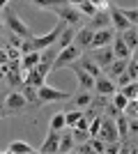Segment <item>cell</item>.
Returning <instances> with one entry per match:
<instances>
[{
    "mask_svg": "<svg viewBox=\"0 0 138 154\" xmlns=\"http://www.w3.org/2000/svg\"><path fill=\"white\" fill-rule=\"evenodd\" d=\"M136 113H138V103H136V99H129V101H127V106L122 108V115H127V117H136Z\"/></svg>",
    "mask_w": 138,
    "mask_h": 154,
    "instance_id": "32",
    "label": "cell"
},
{
    "mask_svg": "<svg viewBox=\"0 0 138 154\" xmlns=\"http://www.w3.org/2000/svg\"><path fill=\"white\" fill-rule=\"evenodd\" d=\"M81 117H83V108H69L65 113V124L67 127H76V122Z\"/></svg>",
    "mask_w": 138,
    "mask_h": 154,
    "instance_id": "25",
    "label": "cell"
},
{
    "mask_svg": "<svg viewBox=\"0 0 138 154\" xmlns=\"http://www.w3.org/2000/svg\"><path fill=\"white\" fill-rule=\"evenodd\" d=\"M92 90H97V94H104V97H111L113 92H115V81H111V78H106L104 74L99 78H94V88Z\"/></svg>",
    "mask_w": 138,
    "mask_h": 154,
    "instance_id": "13",
    "label": "cell"
},
{
    "mask_svg": "<svg viewBox=\"0 0 138 154\" xmlns=\"http://www.w3.org/2000/svg\"><path fill=\"white\" fill-rule=\"evenodd\" d=\"M92 35H94V30H90V28H78L76 30V35H74V44L78 46L81 51H87L90 48V44H92Z\"/></svg>",
    "mask_w": 138,
    "mask_h": 154,
    "instance_id": "12",
    "label": "cell"
},
{
    "mask_svg": "<svg viewBox=\"0 0 138 154\" xmlns=\"http://www.w3.org/2000/svg\"><path fill=\"white\" fill-rule=\"evenodd\" d=\"M39 64V51H32V53H26V55H21V67L23 71H30L32 67Z\"/></svg>",
    "mask_w": 138,
    "mask_h": 154,
    "instance_id": "22",
    "label": "cell"
},
{
    "mask_svg": "<svg viewBox=\"0 0 138 154\" xmlns=\"http://www.w3.org/2000/svg\"><path fill=\"white\" fill-rule=\"evenodd\" d=\"M21 74H23V71H9V74H7V83L12 85V88H21V83H23V76H21Z\"/></svg>",
    "mask_w": 138,
    "mask_h": 154,
    "instance_id": "31",
    "label": "cell"
},
{
    "mask_svg": "<svg viewBox=\"0 0 138 154\" xmlns=\"http://www.w3.org/2000/svg\"><path fill=\"white\" fill-rule=\"evenodd\" d=\"M113 37H115V30H113V28L94 30V35H92V44H90V51H92V48H99V46L111 44V42H113Z\"/></svg>",
    "mask_w": 138,
    "mask_h": 154,
    "instance_id": "10",
    "label": "cell"
},
{
    "mask_svg": "<svg viewBox=\"0 0 138 154\" xmlns=\"http://www.w3.org/2000/svg\"><path fill=\"white\" fill-rule=\"evenodd\" d=\"M35 7H41V9H51V7L58 5H69V0H30Z\"/></svg>",
    "mask_w": 138,
    "mask_h": 154,
    "instance_id": "27",
    "label": "cell"
},
{
    "mask_svg": "<svg viewBox=\"0 0 138 154\" xmlns=\"http://www.w3.org/2000/svg\"><path fill=\"white\" fill-rule=\"evenodd\" d=\"M2 101H5V92H0V106H2Z\"/></svg>",
    "mask_w": 138,
    "mask_h": 154,
    "instance_id": "41",
    "label": "cell"
},
{
    "mask_svg": "<svg viewBox=\"0 0 138 154\" xmlns=\"http://www.w3.org/2000/svg\"><path fill=\"white\" fill-rule=\"evenodd\" d=\"M5 62H9V58H7V51H5V48H0V64H5Z\"/></svg>",
    "mask_w": 138,
    "mask_h": 154,
    "instance_id": "38",
    "label": "cell"
},
{
    "mask_svg": "<svg viewBox=\"0 0 138 154\" xmlns=\"http://www.w3.org/2000/svg\"><path fill=\"white\" fill-rule=\"evenodd\" d=\"M72 92H65V90H58V88H51V85H41L37 88V101L39 103H48V101H67V97Z\"/></svg>",
    "mask_w": 138,
    "mask_h": 154,
    "instance_id": "5",
    "label": "cell"
},
{
    "mask_svg": "<svg viewBox=\"0 0 138 154\" xmlns=\"http://www.w3.org/2000/svg\"><path fill=\"white\" fill-rule=\"evenodd\" d=\"M120 94H124L127 99H136V94H138V85H136V81H129L127 85H122V88H120Z\"/></svg>",
    "mask_w": 138,
    "mask_h": 154,
    "instance_id": "30",
    "label": "cell"
},
{
    "mask_svg": "<svg viewBox=\"0 0 138 154\" xmlns=\"http://www.w3.org/2000/svg\"><path fill=\"white\" fill-rule=\"evenodd\" d=\"M124 74H127L129 78H131V81H136V78H138V62H136V53H133V58H129V60H127Z\"/></svg>",
    "mask_w": 138,
    "mask_h": 154,
    "instance_id": "28",
    "label": "cell"
},
{
    "mask_svg": "<svg viewBox=\"0 0 138 154\" xmlns=\"http://www.w3.org/2000/svg\"><path fill=\"white\" fill-rule=\"evenodd\" d=\"M32 103H28V99L21 92H9L2 101V108H5V115H19V113H26Z\"/></svg>",
    "mask_w": 138,
    "mask_h": 154,
    "instance_id": "2",
    "label": "cell"
},
{
    "mask_svg": "<svg viewBox=\"0 0 138 154\" xmlns=\"http://www.w3.org/2000/svg\"><path fill=\"white\" fill-rule=\"evenodd\" d=\"M74 35H76L74 26H67L65 30L60 32V37H58V42H55V46H58L60 51H62V48H67L69 44H74Z\"/></svg>",
    "mask_w": 138,
    "mask_h": 154,
    "instance_id": "20",
    "label": "cell"
},
{
    "mask_svg": "<svg viewBox=\"0 0 138 154\" xmlns=\"http://www.w3.org/2000/svg\"><path fill=\"white\" fill-rule=\"evenodd\" d=\"M2 115H5V108H2V106H0V117H2Z\"/></svg>",
    "mask_w": 138,
    "mask_h": 154,
    "instance_id": "42",
    "label": "cell"
},
{
    "mask_svg": "<svg viewBox=\"0 0 138 154\" xmlns=\"http://www.w3.org/2000/svg\"><path fill=\"white\" fill-rule=\"evenodd\" d=\"M92 58V62L99 64L101 69H106L108 64L115 60V53H113V46L111 44H106V46H99V48H92V53H87Z\"/></svg>",
    "mask_w": 138,
    "mask_h": 154,
    "instance_id": "6",
    "label": "cell"
},
{
    "mask_svg": "<svg viewBox=\"0 0 138 154\" xmlns=\"http://www.w3.org/2000/svg\"><path fill=\"white\" fill-rule=\"evenodd\" d=\"M111 46H113V53H115V58H131V51L127 48V44L122 42V37L120 35H115L113 37V42H111Z\"/></svg>",
    "mask_w": 138,
    "mask_h": 154,
    "instance_id": "19",
    "label": "cell"
},
{
    "mask_svg": "<svg viewBox=\"0 0 138 154\" xmlns=\"http://www.w3.org/2000/svg\"><path fill=\"white\" fill-rule=\"evenodd\" d=\"M136 134H138V120L136 117H129V136L136 138Z\"/></svg>",
    "mask_w": 138,
    "mask_h": 154,
    "instance_id": "34",
    "label": "cell"
},
{
    "mask_svg": "<svg viewBox=\"0 0 138 154\" xmlns=\"http://www.w3.org/2000/svg\"><path fill=\"white\" fill-rule=\"evenodd\" d=\"M120 113H122V110H118L115 106H113V103H108V106H106V115H108V117H113V120H115V117H118Z\"/></svg>",
    "mask_w": 138,
    "mask_h": 154,
    "instance_id": "35",
    "label": "cell"
},
{
    "mask_svg": "<svg viewBox=\"0 0 138 154\" xmlns=\"http://www.w3.org/2000/svg\"><path fill=\"white\" fill-rule=\"evenodd\" d=\"M0 19H5L7 30H9V32H16V35H19V37H23V39H30V37L35 35V32L30 30V28H28L26 23L19 19V16H16V12H14L9 5H5L2 9H0Z\"/></svg>",
    "mask_w": 138,
    "mask_h": 154,
    "instance_id": "1",
    "label": "cell"
},
{
    "mask_svg": "<svg viewBox=\"0 0 138 154\" xmlns=\"http://www.w3.org/2000/svg\"><path fill=\"white\" fill-rule=\"evenodd\" d=\"M21 90H23V97L28 99V103H32V106H39V101H37V88H35L32 83L23 81V83H21Z\"/></svg>",
    "mask_w": 138,
    "mask_h": 154,
    "instance_id": "23",
    "label": "cell"
},
{
    "mask_svg": "<svg viewBox=\"0 0 138 154\" xmlns=\"http://www.w3.org/2000/svg\"><path fill=\"white\" fill-rule=\"evenodd\" d=\"M87 28H90V30H104V28H111V12H108V9H97L94 16H90Z\"/></svg>",
    "mask_w": 138,
    "mask_h": 154,
    "instance_id": "8",
    "label": "cell"
},
{
    "mask_svg": "<svg viewBox=\"0 0 138 154\" xmlns=\"http://www.w3.org/2000/svg\"><path fill=\"white\" fill-rule=\"evenodd\" d=\"M5 5H9V0H0V9H2Z\"/></svg>",
    "mask_w": 138,
    "mask_h": 154,
    "instance_id": "39",
    "label": "cell"
},
{
    "mask_svg": "<svg viewBox=\"0 0 138 154\" xmlns=\"http://www.w3.org/2000/svg\"><path fill=\"white\" fill-rule=\"evenodd\" d=\"M5 152L7 154H32V152H37V149H35L32 145H28L26 140H12L7 145Z\"/></svg>",
    "mask_w": 138,
    "mask_h": 154,
    "instance_id": "17",
    "label": "cell"
},
{
    "mask_svg": "<svg viewBox=\"0 0 138 154\" xmlns=\"http://www.w3.org/2000/svg\"><path fill=\"white\" fill-rule=\"evenodd\" d=\"M99 138L104 143H115V140H120V136H118V129H115V120L113 117H101V124H99Z\"/></svg>",
    "mask_w": 138,
    "mask_h": 154,
    "instance_id": "7",
    "label": "cell"
},
{
    "mask_svg": "<svg viewBox=\"0 0 138 154\" xmlns=\"http://www.w3.org/2000/svg\"><path fill=\"white\" fill-rule=\"evenodd\" d=\"M5 46H7L5 44V37H0V48H5Z\"/></svg>",
    "mask_w": 138,
    "mask_h": 154,
    "instance_id": "40",
    "label": "cell"
},
{
    "mask_svg": "<svg viewBox=\"0 0 138 154\" xmlns=\"http://www.w3.org/2000/svg\"><path fill=\"white\" fill-rule=\"evenodd\" d=\"M122 42L127 44V48L131 53H136V48H138V30H136V26H131V28H127V30H122Z\"/></svg>",
    "mask_w": 138,
    "mask_h": 154,
    "instance_id": "16",
    "label": "cell"
},
{
    "mask_svg": "<svg viewBox=\"0 0 138 154\" xmlns=\"http://www.w3.org/2000/svg\"><path fill=\"white\" fill-rule=\"evenodd\" d=\"M58 140H60V131L48 129L46 140L41 143V147H37V152H39V154H53V152H58Z\"/></svg>",
    "mask_w": 138,
    "mask_h": 154,
    "instance_id": "11",
    "label": "cell"
},
{
    "mask_svg": "<svg viewBox=\"0 0 138 154\" xmlns=\"http://www.w3.org/2000/svg\"><path fill=\"white\" fill-rule=\"evenodd\" d=\"M87 143H90V147H92V152H104V145L106 143L101 140V138H99V136H94V138H87Z\"/></svg>",
    "mask_w": 138,
    "mask_h": 154,
    "instance_id": "33",
    "label": "cell"
},
{
    "mask_svg": "<svg viewBox=\"0 0 138 154\" xmlns=\"http://www.w3.org/2000/svg\"><path fill=\"white\" fill-rule=\"evenodd\" d=\"M51 12L60 21H65L67 26H81V19H83V14L74 5H58V7H51Z\"/></svg>",
    "mask_w": 138,
    "mask_h": 154,
    "instance_id": "4",
    "label": "cell"
},
{
    "mask_svg": "<svg viewBox=\"0 0 138 154\" xmlns=\"http://www.w3.org/2000/svg\"><path fill=\"white\" fill-rule=\"evenodd\" d=\"M74 147V138H72V129L65 127L62 131H60V140H58V154H67L72 152Z\"/></svg>",
    "mask_w": 138,
    "mask_h": 154,
    "instance_id": "14",
    "label": "cell"
},
{
    "mask_svg": "<svg viewBox=\"0 0 138 154\" xmlns=\"http://www.w3.org/2000/svg\"><path fill=\"white\" fill-rule=\"evenodd\" d=\"M74 69V74H76V78H78V85H81V90H87L92 92V88H94V78L87 74V71H83L81 67H74V64H69Z\"/></svg>",
    "mask_w": 138,
    "mask_h": 154,
    "instance_id": "15",
    "label": "cell"
},
{
    "mask_svg": "<svg viewBox=\"0 0 138 154\" xmlns=\"http://www.w3.org/2000/svg\"><path fill=\"white\" fill-rule=\"evenodd\" d=\"M90 2L97 7V9H106V7H108V0H90Z\"/></svg>",
    "mask_w": 138,
    "mask_h": 154,
    "instance_id": "36",
    "label": "cell"
},
{
    "mask_svg": "<svg viewBox=\"0 0 138 154\" xmlns=\"http://www.w3.org/2000/svg\"><path fill=\"white\" fill-rule=\"evenodd\" d=\"M81 48L76 44H69L67 48H62V51L55 55V60H53V67H51V71H58V69H65V67H69L72 62H76L78 60V55H81Z\"/></svg>",
    "mask_w": 138,
    "mask_h": 154,
    "instance_id": "3",
    "label": "cell"
},
{
    "mask_svg": "<svg viewBox=\"0 0 138 154\" xmlns=\"http://www.w3.org/2000/svg\"><path fill=\"white\" fill-rule=\"evenodd\" d=\"M0 30H5V26H2V19H0Z\"/></svg>",
    "mask_w": 138,
    "mask_h": 154,
    "instance_id": "43",
    "label": "cell"
},
{
    "mask_svg": "<svg viewBox=\"0 0 138 154\" xmlns=\"http://www.w3.org/2000/svg\"><path fill=\"white\" fill-rule=\"evenodd\" d=\"M67 110L72 108H87V106H90L92 103V92H87V90H81V92H76V94H69L67 97Z\"/></svg>",
    "mask_w": 138,
    "mask_h": 154,
    "instance_id": "9",
    "label": "cell"
},
{
    "mask_svg": "<svg viewBox=\"0 0 138 154\" xmlns=\"http://www.w3.org/2000/svg\"><path fill=\"white\" fill-rule=\"evenodd\" d=\"M129 60V58H127ZM127 60L124 58H115L106 69H108V74H106V78H111V81H115V78L120 76V74H124V67H127Z\"/></svg>",
    "mask_w": 138,
    "mask_h": 154,
    "instance_id": "18",
    "label": "cell"
},
{
    "mask_svg": "<svg viewBox=\"0 0 138 154\" xmlns=\"http://www.w3.org/2000/svg\"><path fill=\"white\" fill-rule=\"evenodd\" d=\"M115 129H118L120 138H127V136H129V117L120 113V115L115 117Z\"/></svg>",
    "mask_w": 138,
    "mask_h": 154,
    "instance_id": "24",
    "label": "cell"
},
{
    "mask_svg": "<svg viewBox=\"0 0 138 154\" xmlns=\"http://www.w3.org/2000/svg\"><path fill=\"white\" fill-rule=\"evenodd\" d=\"M111 26H115L120 32H122V30H127V28H131V23L118 12V7H111Z\"/></svg>",
    "mask_w": 138,
    "mask_h": 154,
    "instance_id": "21",
    "label": "cell"
},
{
    "mask_svg": "<svg viewBox=\"0 0 138 154\" xmlns=\"http://www.w3.org/2000/svg\"><path fill=\"white\" fill-rule=\"evenodd\" d=\"M118 12L122 14V16L131 23V26H136V23H138V12H136V7H118Z\"/></svg>",
    "mask_w": 138,
    "mask_h": 154,
    "instance_id": "26",
    "label": "cell"
},
{
    "mask_svg": "<svg viewBox=\"0 0 138 154\" xmlns=\"http://www.w3.org/2000/svg\"><path fill=\"white\" fill-rule=\"evenodd\" d=\"M67 124H65V113H55V115L51 117V122H48V129H53V131H62Z\"/></svg>",
    "mask_w": 138,
    "mask_h": 154,
    "instance_id": "29",
    "label": "cell"
},
{
    "mask_svg": "<svg viewBox=\"0 0 138 154\" xmlns=\"http://www.w3.org/2000/svg\"><path fill=\"white\" fill-rule=\"evenodd\" d=\"M115 81H118V85H120V88H122V85H127V83H129V81H131V78L127 76V74H120V76L115 78Z\"/></svg>",
    "mask_w": 138,
    "mask_h": 154,
    "instance_id": "37",
    "label": "cell"
}]
</instances>
